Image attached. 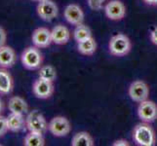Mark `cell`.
Returning <instances> with one entry per match:
<instances>
[{
    "mask_svg": "<svg viewBox=\"0 0 157 146\" xmlns=\"http://www.w3.org/2000/svg\"><path fill=\"white\" fill-rule=\"evenodd\" d=\"M48 125L45 117L38 110H32L25 117V127L29 132H37L44 133L48 131Z\"/></svg>",
    "mask_w": 157,
    "mask_h": 146,
    "instance_id": "obj_4",
    "label": "cell"
},
{
    "mask_svg": "<svg viewBox=\"0 0 157 146\" xmlns=\"http://www.w3.org/2000/svg\"><path fill=\"white\" fill-rule=\"evenodd\" d=\"M32 1H35V2H41L43 0H32Z\"/></svg>",
    "mask_w": 157,
    "mask_h": 146,
    "instance_id": "obj_30",
    "label": "cell"
},
{
    "mask_svg": "<svg viewBox=\"0 0 157 146\" xmlns=\"http://www.w3.org/2000/svg\"><path fill=\"white\" fill-rule=\"evenodd\" d=\"M9 131L7 125V117H4L0 114V137H4Z\"/></svg>",
    "mask_w": 157,
    "mask_h": 146,
    "instance_id": "obj_23",
    "label": "cell"
},
{
    "mask_svg": "<svg viewBox=\"0 0 157 146\" xmlns=\"http://www.w3.org/2000/svg\"><path fill=\"white\" fill-rule=\"evenodd\" d=\"M25 146H44L45 139L42 133L29 132L24 139Z\"/></svg>",
    "mask_w": 157,
    "mask_h": 146,
    "instance_id": "obj_20",
    "label": "cell"
},
{
    "mask_svg": "<svg viewBox=\"0 0 157 146\" xmlns=\"http://www.w3.org/2000/svg\"><path fill=\"white\" fill-rule=\"evenodd\" d=\"M6 41H7V33L2 26H0V47L4 46Z\"/></svg>",
    "mask_w": 157,
    "mask_h": 146,
    "instance_id": "obj_25",
    "label": "cell"
},
{
    "mask_svg": "<svg viewBox=\"0 0 157 146\" xmlns=\"http://www.w3.org/2000/svg\"><path fill=\"white\" fill-rule=\"evenodd\" d=\"M17 62V54L15 50L10 46L4 45L0 47V67L11 68L15 66Z\"/></svg>",
    "mask_w": 157,
    "mask_h": 146,
    "instance_id": "obj_13",
    "label": "cell"
},
{
    "mask_svg": "<svg viewBox=\"0 0 157 146\" xmlns=\"http://www.w3.org/2000/svg\"><path fill=\"white\" fill-rule=\"evenodd\" d=\"M7 125L9 131L13 133H19L21 131H23L25 127V115L11 112L7 116Z\"/></svg>",
    "mask_w": 157,
    "mask_h": 146,
    "instance_id": "obj_17",
    "label": "cell"
},
{
    "mask_svg": "<svg viewBox=\"0 0 157 146\" xmlns=\"http://www.w3.org/2000/svg\"><path fill=\"white\" fill-rule=\"evenodd\" d=\"M38 77L43 80L54 82L57 79V69L52 64H45L38 69Z\"/></svg>",
    "mask_w": 157,
    "mask_h": 146,
    "instance_id": "obj_21",
    "label": "cell"
},
{
    "mask_svg": "<svg viewBox=\"0 0 157 146\" xmlns=\"http://www.w3.org/2000/svg\"><path fill=\"white\" fill-rule=\"evenodd\" d=\"M31 40L33 45L39 49L49 47L52 43V33L51 30L46 28H36L31 35Z\"/></svg>",
    "mask_w": 157,
    "mask_h": 146,
    "instance_id": "obj_11",
    "label": "cell"
},
{
    "mask_svg": "<svg viewBox=\"0 0 157 146\" xmlns=\"http://www.w3.org/2000/svg\"><path fill=\"white\" fill-rule=\"evenodd\" d=\"M105 13L111 21H120L126 16V7L120 0H110L105 5Z\"/></svg>",
    "mask_w": 157,
    "mask_h": 146,
    "instance_id": "obj_10",
    "label": "cell"
},
{
    "mask_svg": "<svg viewBox=\"0 0 157 146\" xmlns=\"http://www.w3.org/2000/svg\"><path fill=\"white\" fill-rule=\"evenodd\" d=\"M150 41L152 44L157 46V26H155L150 32Z\"/></svg>",
    "mask_w": 157,
    "mask_h": 146,
    "instance_id": "obj_26",
    "label": "cell"
},
{
    "mask_svg": "<svg viewBox=\"0 0 157 146\" xmlns=\"http://www.w3.org/2000/svg\"><path fill=\"white\" fill-rule=\"evenodd\" d=\"M88 5L94 11H99L104 7V3L101 2L100 0H88Z\"/></svg>",
    "mask_w": 157,
    "mask_h": 146,
    "instance_id": "obj_24",
    "label": "cell"
},
{
    "mask_svg": "<svg viewBox=\"0 0 157 146\" xmlns=\"http://www.w3.org/2000/svg\"><path fill=\"white\" fill-rule=\"evenodd\" d=\"M14 89V80L6 68L0 67V95H9Z\"/></svg>",
    "mask_w": 157,
    "mask_h": 146,
    "instance_id": "obj_16",
    "label": "cell"
},
{
    "mask_svg": "<svg viewBox=\"0 0 157 146\" xmlns=\"http://www.w3.org/2000/svg\"><path fill=\"white\" fill-rule=\"evenodd\" d=\"M108 49L112 56L124 57L128 55L131 51L132 43L127 35L118 33L110 38L109 43H108Z\"/></svg>",
    "mask_w": 157,
    "mask_h": 146,
    "instance_id": "obj_2",
    "label": "cell"
},
{
    "mask_svg": "<svg viewBox=\"0 0 157 146\" xmlns=\"http://www.w3.org/2000/svg\"><path fill=\"white\" fill-rule=\"evenodd\" d=\"M36 12L41 20L45 21H52L54 19L57 18L59 9L57 4L52 0H43L41 2H38Z\"/></svg>",
    "mask_w": 157,
    "mask_h": 146,
    "instance_id": "obj_8",
    "label": "cell"
},
{
    "mask_svg": "<svg viewBox=\"0 0 157 146\" xmlns=\"http://www.w3.org/2000/svg\"><path fill=\"white\" fill-rule=\"evenodd\" d=\"M48 129L53 134L54 137H67L71 131V125L68 119L63 116H56L49 122L48 125Z\"/></svg>",
    "mask_w": 157,
    "mask_h": 146,
    "instance_id": "obj_5",
    "label": "cell"
},
{
    "mask_svg": "<svg viewBox=\"0 0 157 146\" xmlns=\"http://www.w3.org/2000/svg\"><path fill=\"white\" fill-rule=\"evenodd\" d=\"M8 108L10 112L13 113H19V114H28L29 113V104L20 95H14L10 97L8 100Z\"/></svg>",
    "mask_w": 157,
    "mask_h": 146,
    "instance_id": "obj_15",
    "label": "cell"
},
{
    "mask_svg": "<svg viewBox=\"0 0 157 146\" xmlns=\"http://www.w3.org/2000/svg\"><path fill=\"white\" fill-rule=\"evenodd\" d=\"M21 64L29 70H36L42 66L43 56L37 47H28L21 53Z\"/></svg>",
    "mask_w": 157,
    "mask_h": 146,
    "instance_id": "obj_3",
    "label": "cell"
},
{
    "mask_svg": "<svg viewBox=\"0 0 157 146\" xmlns=\"http://www.w3.org/2000/svg\"><path fill=\"white\" fill-rule=\"evenodd\" d=\"M53 43L57 45H64L70 39V31L66 25L58 24L51 30Z\"/></svg>",
    "mask_w": 157,
    "mask_h": 146,
    "instance_id": "obj_14",
    "label": "cell"
},
{
    "mask_svg": "<svg viewBox=\"0 0 157 146\" xmlns=\"http://www.w3.org/2000/svg\"><path fill=\"white\" fill-rule=\"evenodd\" d=\"M129 96L135 102H142L148 99L149 87L143 80H136L130 85L128 90Z\"/></svg>",
    "mask_w": 157,
    "mask_h": 146,
    "instance_id": "obj_6",
    "label": "cell"
},
{
    "mask_svg": "<svg viewBox=\"0 0 157 146\" xmlns=\"http://www.w3.org/2000/svg\"><path fill=\"white\" fill-rule=\"evenodd\" d=\"M77 50L84 56H92L94 55L97 50V42L93 38V36L88 39H85L77 43Z\"/></svg>",
    "mask_w": 157,
    "mask_h": 146,
    "instance_id": "obj_18",
    "label": "cell"
},
{
    "mask_svg": "<svg viewBox=\"0 0 157 146\" xmlns=\"http://www.w3.org/2000/svg\"><path fill=\"white\" fill-rule=\"evenodd\" d=\"M133 139L140 146H153L156 142V136L148 123H140L134 128Z\"/></svg>",
    "mask_w": 157,
    "mask_h": 146,
    "instance_id": "obj_1",
    "label": "cell"
},
{
    "mask_svg": "<svg viewBox=\"0 0 157 146\" xmlns=\"http://www.w3.org/2000/svg\"><path fill=\"white\" fill-rule=\"evenodd\" d=\"M138 116L144 123H153L157 119V105L152 100L145 99L140 102L138 107Z\"/></svg>",
    "mask_w": 157,
    "mask_h": 146,
    "instance_id": "obj_7",
    "label": "cell"
},
{
    "mask_svg": "<svg viewBox=\"0 0 157 146\" xmlns=\"http://www.w3.org/2000/svg\"><path fill=\"white\" fill-rule=\"evenodd\" d=\"M54 82L38 78L32 85V93L40 99H47L54 94Z\"/></svg>",
    "mask_w": 157,
    "mask_h": 146,
    "instance_id": "obj_9",
    "label": "cell"
},
{
    "mask_svg": "<svg viewBox=\"0 0 157 146\" xmlns=\"http://www.w3.org/2000/svg\"><path fill=\"white\" fill-rule=\"evenodd\" d=\"M112 145L113 146H129L130 143L125 139H118V140H115V141L112 143Z\"/></svg>",
    "mask_w": 157,
    "mask_h": 146,
    "instance_id": "obj_27",
    "label": "cell"
},
{
    "mask_svg": "<svg viewBox=\"0 0 157 146\" xmlns=\"http://www.w3.org/2000/svg\"><path fill=\"white\" fill-rule=\"evenodd\" d=\"M73 37L74 40L78 42H81L85 39H88L90 37H92V31L88 25H86L84 24H81L76 25L74 31H73Z\"/></svg>",
    "mask_w": 157,
    "mask_h": 146,
    "instance_id": "obj_22",
    "label": "cell"
},
{
    "mask_svg": "<svg viewBox=\"0 0 157 146\" xmlns=\"http://www.w3.org/2000/svg\"><path fill=\"white\" fill-rule=\"evenodd\" d=\"M0 145H1V144H0Z\"/></svg>",
    "mask_w": 157,
    "mask_h": 146,
    "instance_id": "obj_32",
    "label": "cell"
},
{
    "mask_svg": "<svg viewBox=\"0 0 157 146\" xmlns=\"http://www.w3.org/2000/svg\"><path fill=\"white\" fill-rule=\"evenodd\" d=\"M63 16L68 24L75 26L83 24L84 21V12L77 4L67 5L63 11Z\"/></svg>",
    "mask_w": 157,
    "mask_h": 146,
    "instance_id": "obj_12",
    "label": "cell"
},
{
    "mask_svg": "<svg viewBox=\"0 0 157 146\" xmlns=\"http://www.w3.org/2000/svg\"><path fill=\"white\" fill-rule=\"evenodd\" d=\"M3 110H4V102L1 99H0V114L3 112Z\"/></svg>",
    "mask_w": 157,
    "mask_h": 146,
    "instance_id": "obj_29",
    "label": "cell"
},
{
    "mask_svg": "<svg viewBox=\"0 0 157 146\" xmlns=\"http://www.w3.org/2000/svg\"><path fill=\"white\" fill-rule=\"evenodd\" d=\"M100 1H101V2H102V3H105V1H107V0H100Z\"/></svg>",
    "mask_w": 157,
    "mask_h": 146,
    "instance_id": "obj_31",
    "label": "cell"
},
{
    "mask_svg": "<svg viewBox=\"0 0 157 146\" xmlns=\"http://www.w3.org/2000/svg\"><path fill=\"white\" fill-rule=\"evenodd\" d=\"M144 2L149 6H157V0H144Z\"/></svg>",
    "mask_w": 157,
    "mask_h": 146,
    "instance_id": "obj_28",
    "label": "cell"
},
{
    "mask_svg": "<svg viewBox=\"0 0 157 146\" xmlns=\"http://www.w3.org/2000/svg\"><path fill=\"white\" fill-rule=\"evenodd\" d=\"M72 146H94L95 142L91 134L87 132H80L75 133L72 140H71Z\"/></svg>",
    "mask_w": 157,
    "mask_h": 146,
    "instance_id": "obj_19",
    "label": "cell"
}]
</instances>
